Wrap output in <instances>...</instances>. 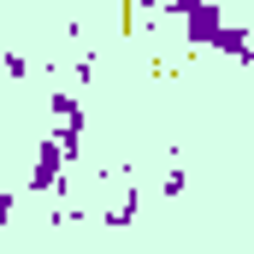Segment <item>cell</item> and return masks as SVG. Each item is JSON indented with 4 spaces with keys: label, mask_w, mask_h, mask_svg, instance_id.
Segmentation results:
<instances>
[{
    "label": "cell",
    "mask_w": 254,
    "mask_h": 254,
    "mask_svg": "<svg viewBox=\"0 0 254 254\" xmlns=\"http://www.w3.org/2000/svg\"><path fill=\"white\" fill-rule=\"evenodd\" d=\"M60 172H65V148L48 136L42 154H36V172H30V190H60Z\"/></svg>",
    "instance_id": "obj_1"
},
{
    "label": "cell",
    "mask_w": 254,
    "mask_h": 254,
    "mask_svg": "<svg viewBox=\"0 0 254 254\" xmlns=\"http://www.w3.org/2000/svg\"><path fill=\"white\" fill-rule=\"evenodd\" d=\"M207 48H219V54H231V60L243 65V60H249V48H254V42H249V30H243V24H219Z\"/></svg>",
    "instance_id": "obj_2"
},
{
    "label": "cell",
    "mask_w": 254,
    "mask_h": 254,
    "mask_svg": "<svg viewBox=\"0 0 254 254\" xmlns=\"http://www.w3.org/2000/svg\"><path fill=\"white\" fill-rule=\"evenodd\" d=\"M48 107H54V119H60V125H83V101H77V95H65V89H60Z\"/></svg>",
    "instance_id": "obj_3"
},
{
    "label": "cell",
    "mask_w": 254,
    "mask_h": 254,
    "mask_svg": "<svg viewBox=\"0 0 254 254\" xmlns=\"http://www.w3.org/2000/svg\"><path fill=\"white\" fill-rule=\"evenodd\" d=\"M6 77L24 83V77H30V60H24V54H6Z\"/></svg>",
    "instance_id": "obj_4"
},
{
    "label": "cell",
    "mask_w": 254,
    "mask_h": 254,
    "mask_svg": "<svg viewBox=\"0 0 254 254\" xmlns=\"http://www.w3.org/2000/svg\"><path fill=\"white\" fill-rule=\"evenodd\" d=\"M12 207H18V201H12V195H0V225L12 219Z\"/></svg>",
    "instance_id": "obj_5"
}]
</instances>
